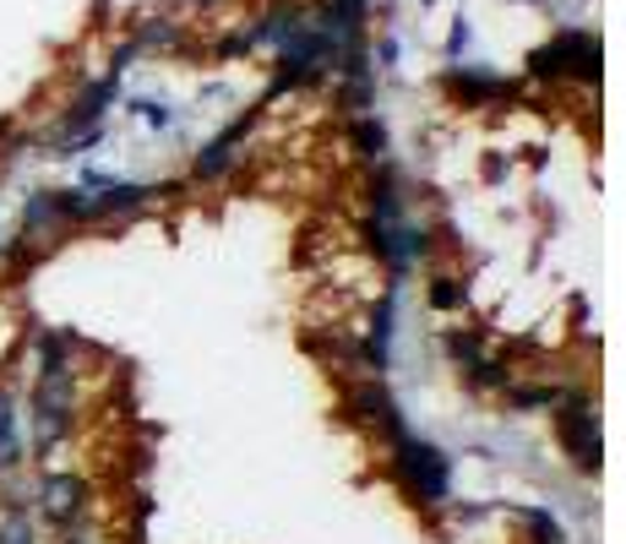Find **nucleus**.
Listing matches in <instances>:
<instances>
[{
	"label": "nucleus",
	"instance_id": "1",
	"mask_svg": "<svg viewBox=\"0 0 626 544\" xmlns=\"http://www.w3.org/2000/svg\"><path fill=\"white\" fill-rule=\"evenodd\" d=\"M77 414V370H39L34 397H28V425H34V452H55V441H66Z\"/></svg>",
	"mask_w": 626,
	"mask_h": 544
},
{
	"label": "nucleus",
	"instance_id": "2",
	"mask_svg": "<svg viewBox=\"0 0 626 544\" xmlns=\"http://www.w3.org/2000/svg\"><path fill=\"white\" fill-rule=\"evenodd\" d=\"M393 446H398V473H404V484H409L420 501L442 506V501H447V457H442L431 441H414V435H398Z\"/></svg>",
	"mask_w": 626,
	"mask_h": 544
},
{
	"label": "nucleus",
	"instance_id": "3",
	"mask_svg": "<svg viewBox=\"0 0 626 544\" xmlns=\"http://www.w3.org/2000/svg\"><path fill=\"white\" fill-rule=\"evenodd\" d=\"M39 506H44V517H50L55 528H72V522L88 511V479H77V473H50V479L39 484Z\"/></svg>",
	"mask_w": 626,
	"mask_h": 544
},
{
	"label": "nucleus",
	"instance_id": "4",
	"mask_svg": "<svg viewBox=\"0 0 626 544\" xmlns=\"http://www.w3.org/2000/svg\"><path fill=\"white\" fill-rule=\"evenodd\" d=\"M17 387L0 381V479L17 473L28 463V441H23V414H17Z\"/></svg>",
	"mask_w": 626,
	"mask_h": 544
},
{
	"label": "nucleus",
	"instance_id": "5",
	"mask_svg": "<svg viewBox=\"0 0 626 544\" xmlns=\"http://www.w3.org/2000/svg\"><path fill=\"white\" fill-rule=\"evenodd\" d=\"M561 441H566V452H572L577 468H599V430H593L588 403H572L561 414Z\"/></svg>",
	"mask_w": 626,
	"mask_h": 544
},
{
	"label": "nucleus",
	"instance_id": "6",
	"mask_svg": "<svg viewBox=\"0 0 626 544\" xmlns=\"http://www.w3.org/2000/svg\"><path fill=\"white\" fill-rule=\"evenodd\" d=\"M355 408H360L366 419H376L393 441H398V435H409V430H404V419H398V403H393L382 387H360V392H355Z\"/></svg>",
	"mask_w": 626,
	"mask_h": 544
},
{
	"label": "nucleus",
	"instance_id": "7",
	"mask_svg": "<svg viewBox=\"0 0 626 544\" xmlns=\"http://www.w3.org/2000/svg\"><path fill=\"white\" fill-rule=\"evenodd\" d=\"M240 137H245V121H240V126H229V131L213 142V148H202V159H196V175H202V180L223 175V169H229V159H234V142H240Z\"/></svg>",
	"mask_w": 626,
	"mask_h": 544
},
{
	"label": "nucleus",
	"instance_id": "8",
	"mask_svg": "<svg viewBox=\"0 0 626 544\" xmlns=\"http://www.w3.org/2000/svg\"><path fill=\"white\" fill-rule=\"evenodd\" d=\"M0 544H34V517L28 511H7V517H0Z\"/></svg>",
	"mask_w": 626,
	"mask_h": 544
},
{
	"label": "nucleus",
	"instance_id": "9",
	"mask_svg": "<svg viewBox=\"0 0 626 544\" xmlns=\"http://www.w3.org/2000/svg\"><path fill=\"white\" fill-rule=\"evenodd\" d=\"M431 300H436V305H442V311H452V305H458V300H463V289H458V283H452V278H436V289H431Z\"/></svg>",
	"mask_w": 626,
	"mask_h": 544
},
{
	"label": "nucleus",
	"instance_id": "10",
	"mask_svg": "<svg viewBox=\"0 0 626 544\" xmlns=\"http://www.w3.org/2000/svg\"><path fill=\"white\" fill-rule=\"evenodd\" d=\"M137 115H142L148 126H169V110H164V104H137Z\"/></svg>",
	"mask_w": 626,
	"mask_h": 544
},
{
	"label": "nucleus",
	"instance_id": "11",
	"mask_svg": "<svg viewBox=\"0 0 626 544\" xmlns=\"http://www.w3.org/2000/svg\"><path fill=\"white\" fill-rule=\"evenodd\" d=\"M0 256H7V240H0Z\"/></svg>",
	"mask_w": 626,
	"mask_h": 544
},
{
	"label": "nucleus",
	"instance_id": "12",
	"mask_svg": "<svg viewBox=\"0 0 626 544\" xmlns=\"http://www.w3.org/2000/svg\"><path fill=\"white\" fill-rule=\"evenodd\" d=\"M66 544H82V539H66Z\"/></svg>",
	"mask_w": 626,
	"mask_h": 544
}]
</instances>
